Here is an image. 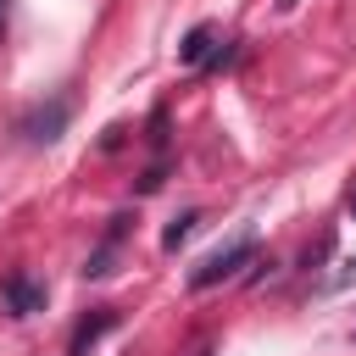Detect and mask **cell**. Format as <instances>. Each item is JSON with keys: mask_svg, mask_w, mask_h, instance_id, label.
Listing matches in <instances>:
<instances>
[{"mask_svg": "<svg viewBox=\"0 0 356 356\" xmlns=\"http://www.w3.org/2000/svg\"><path fill=\"white\" fill-rule=\"evenodd\" d=\"M256 261V234H239V239H228L222 250H211L195 273H189V289H217L222 278H234L239 267H250Z\"/></svg>", "mask_w": 356, "mask_h": 356, "instance_id": "1", "label": "cell"}, {"mask_svg": "<svg viewBox=\"0 0 356 356\" xmlns=\"http://www.w3.org/2000/svg\"><path fill=\"white\" fill-rule=\"evenodd\" d=\"M67 117H72V100H67V95H56L50 106H33V111L22 117V134H28L33 145H50V139H61Z\"/></svg>", "mask_w": 356, "mask_h": 356, "instance_id": "2", "label": "cell"}, {"mask_svg": "<svg viewBox=\"0 0 356 356\" xmlns=\"http://www.w3.org/2000/svg\"><path fill=\"white\" fill-rule=\"evenodd\" d=\"M0 295H6V312H11V317H33V312H44V284H33L28 273H11V278L0 284Z\"/></svg>", "mask_w": 356, "mask_h": 356, "instance_id": "3", "label": "cell"}, {"mask_svg": "<svg viewBox=\"0 0 356 356\" xmlns=\"http://www.w3.org/2000/svg\"><path fill=\"white\" fill-rule=\"evenodd\" d=\"M111 328H117V312H111V306H100L95 317H83V323L72 328V339H67V356H89V350H95V345H100Z\"/></svg>", "mask_w": 356, "mask_h": 356, "instance_id": "4", "label": "cell"}, {"mask_svg": "<svg viewBox=\"0 0 356 356\" xmlns=\"http://www.w3.org/2000/svg\"><path fill=\"white\" fill-rule=\"evenodd\" d=\"M211 50H217V28H211V22H195V28L184 33V44H178V61H184V67H206Z\"/></svg>", "mask_w": 356, "mask_h": 356, "instance_id": "5", "label": "cell"}, {"mask_svg": "<svg viewBox=\"0 0 356 356\" xmlns=\"http://www.w3.org/2000/svg\"><path fill=\"white\" fill-rule=\"evenodd\" d=\"M128 222L134 217H111V228H106V239H100V250L83 261V278H106L111 273V256H117V245H122V234H128Z\"/></svg>", "mask_w": 356, "mask_h": 356, "instance_id": "6", "label": "cell"}, {"mask_svg": "<svg viewBox=\"0 0 356 356\" xmlns=\"http://www.w3.org/2000/svg\"><path fill=\"white\" fill-rule=\"evenodd\" d=\"M195 222H200V211H178V217L161 228V250H178V245L195 234Z\"/></svg>", "mask_w": 356, "mask_h": 356, "instance_id": "7", "label": "cell"}, {"mask_svg": "<svg viewBox=\"0 0 356 356\" xmlns=\"http://www.w3.org/2000/svg\"><path fill=\"white\" fill-rule=\"evenodd\" d=\"M0 28H6V0H0Z\"/></svg>", "mask_w": 356, "mask_h": 356, "instance_id": "8", "label": "cell"}, {"mask_svg": "<svg viewBox=\"0 0 356 356\" xmlns=\"http://www.w3.org/2000/svg\"><path fill=\"white\" fill-rule=\"evenodd\" d=\"M278 6H284V11H289V6H295V0H278Z\"/></svg>", "mask_w": 356, "mask_h": 356, "instance_id": "9", "label": "cell"}, {"mask_svg": "<svg viewBox=\"0 0 356 356\" xmlns=\"http://www.w3.org/2000/svg\"><path fill=\"white\" fill-rule=\"evenodd\" d=\"M350 211H356V195H350Z\"/></svg>", "mask_w": 356, "mask_h": 356, "instance_id": "10", "label": "cell"}]
</instances>
